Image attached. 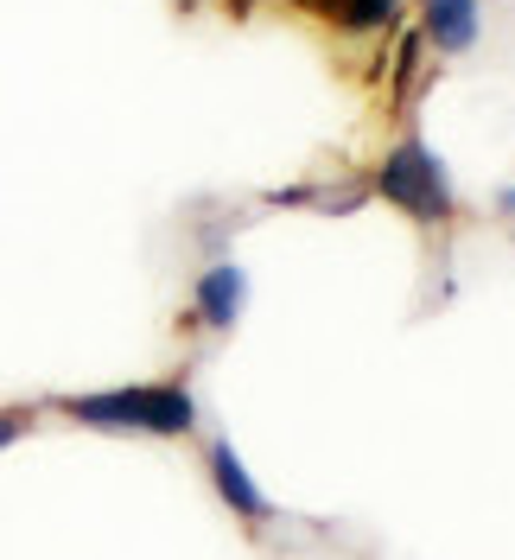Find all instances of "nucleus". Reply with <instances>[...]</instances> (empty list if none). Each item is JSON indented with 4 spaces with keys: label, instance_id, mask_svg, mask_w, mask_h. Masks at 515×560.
Segmentation results:
<instances>
[{
    "label": "nucleus",
    "instance_id": "obj_1",
    "mask_svg": "<svg viewBox=\"0 0 515 560\" xmlns=\"http://www.w3.org/2000/svg\"><path fill=\"white\" fill-rule=\"evenodd\" d=\"M65 415L83 420V427H108V433H160V440H178V433L198 427V401H191V388H178V383H140V388L70 395Z\"/></svg>",
    "mask_w": 515,
    "mask_h": 560
},
{
    "label": "nucleus",
    "instance_id": "obj_2",
    "mask_svg": "<svg viewBox=\"0 0 515 560\" xmlns=\"http://www.w3.org/2000/svg\"><path fill=\"white\" fill-rule=\"evenodd\" d=\"M376 191L395 210H408L413 223H446L452 217V178L420 140L388 147V160H382V173H376Z\"/></svg>",
    "mask_w": 515,
    "mask_h": 560
},
{
    "label": "nucleus",
    "instance_id": "obj_3",
    "mask_svg": "<svg viewBox=\"0 0 515 560\" xmlns=\"http://www.w3.org/2000/svg\"><path fill=\"white\" fill-rule=\"evenodd\" d=\"M204 465H210V485H216V497H223L236 516H248V523H268V516H274V510H268V497H261V485L242 471V458H236V446H230V440H210Z\"/></svg>",
    "mask_w": 515,
    "mask_h": 560
},
{
    "label": "nucleus",
    "instance_id": "obj_4",
    "mask_svg": "<svg viewBox=\"0 0 515 560\" xmlns=\"http://www.w3.org/2000/svg\"><path fill=\"white\" fill-rule=\"evenodd\" d=\"M242 300H248V275H242L236 261H216L204 280H198V318H204L210 331H230L242 313Z\"/></svg>",
    "mask_w": 515,
    "mask_h": 560
},
{
    "label": "nucleus",
    "instance_id": "obj_5",
    "mask_svg": "<svg viewBox=\"0 0 515 560\" xmlns=\"http://www.w3.org/2000/svg\"><path fill=\"white\" fill-rule=\"evenodd\" d=\"M426 13V38L440 51H471L478 45V0H420Z\"/></svg>",
    "mask_w": 515,
    "mask_h": 560
},
{
    "label": "nucleus",
    "instance_id": "obj_6",
    "mask_svg": "<svg viewBox=\"0 0 515 560\" xmlns=\"http://www.w3.org/2000/svg\"><path fill=\"white\" fill-rule=\"evenodd\" d=\"M300 7L318 13V20H331V26H343V33H376V26H388L401 13V0H300Z\"/></svg>",
    "mask_w": 515,
    "mask_h": 560
},
{
    "label": "nucleus",
    "instance_id": "obj_7",
    "mask_svg": "<svg viewBox=\"0 0 515 560\" xmlns=\"http://www.w3.org/2000/svg\"><path fill=\"white\" fill-rule=\"evenodd\" d=\"M20 433H26V415H0V453H7Z\"/></svg>",
    "mask_w": 515,
    "mask_h": 560
}]
</instances>
